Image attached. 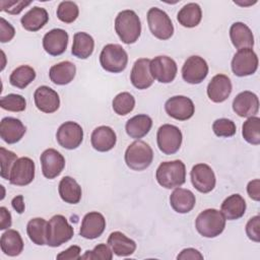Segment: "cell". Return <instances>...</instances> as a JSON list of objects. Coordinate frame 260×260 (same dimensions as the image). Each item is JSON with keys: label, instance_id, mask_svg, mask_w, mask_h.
I'll use <instances>...</instances> for the list:
<instances>
[{"label": "cell", "instance_id": "cell-1", "mask_svg": "<svg viewBox=\"0 0 260 260\" xmlns=\"http://www.w3.org/2000/svg\"><path fill=\"white\" fill-rule=\"evenodd\" d=\"M115 30L124 44H134L141 35V22L139 16L133 10H122L116 16Z\"/></svg>", "mask_w": 260, "mask_h": 260}, {"label": "cell", "instance_id": "cell-2", "mask_svg": "<svg viewBox=\"0 0 260 260\" xmlns=\"http://www.w3.org/2000/svg\"><path fill=\"white\" fill-rule=\"evenodd\" d=\"M157 183L166 189L181 187L186 181V167L180 159L161 162L155 173Z\"/></svg>", "mask_w": 260, "mask_h": 260}, {"label": "cell", "instance_id": "cell-3", "mask_svg": "<svg viewBox=\"0 0 260 260\" xmlns=\"http://www.w3.org/2000/svg\"><path fill=\"white\" fill-rule=\"evenodd\" d=\"M225 220L221 211L208 208L198 214L195 220V228L202 237L215 238L223 232Z\"/></svg>", "mask_w": 260, "mask_h": 260}, {"label": "cell", "instance_id": "cell-4", "mask_svg": "<svg viewBox=\"0 0 260 260\" xmlns=\"http://www.w3.org/2000/svg\"><path fill=\"white\" fill-rule=\"evenodd\" d=\"M125 162L133 171L147 169L153 160V151L148 143L142 140L132 142L125 151Z\"/></svg>", "mask_w": 260, "mask_h": 260}, {"label": "cell", "instance_id": "cell-5", "mask_svg": "<svg viewBox=\"0 0 260 260\" xmlns=\"http://www.w3.org/2000/svg\"><path fill=\"white\" fill-rule=\"evenodd\" d=\"M100 63L104 70L111 73H120L127 67L128 54L122 46L108 44L100 54Z\"/></svg>", "mask_w": 260, "mask_h": 260}, {"label": "cell", "instance_id": "cell-6", "mask_svg": "<svg viewBox=\"0 0 260 260\" xmlns=\"http://www.w3.org/2000/svg\"><path fill=\"white\" fill-rule=\"evenodd\" d=\"M74 235L73 228L69 224L66 217L62 214H56L50 218L47 224V245L50 247H59L72 239Z\"/></svg>", "mask_w": 260, "mask_h": 260}, {"label": "cell", "instance_id": "cell-7", "mask_svg": "<svg viewBox=\"0 0 260 260\" xmlns=\"http://www.w3.org/2000/svg\"><path fill=\"white\" fill-rule=\"evenodd\" d=\"M147 23L151 34L158 40H169L174 34V25L170 16L157 7L148 10Z\"/></svg>", "mask_w": 260, "mask_h": 260}, {"label": "cell", "instance_id": "cell-8", "mask_svg": "<svg viewBox=\"0 0 260 260\" xmlns=\"http://www.w3.org/2000/svg\"><path fill=\"white\" fill-rule=\"evenodd\" d=\"M183 135L181 130L172 124L161 125L156 133V142L159 150L165 154L176 153L182 144Z\"/></svg>", "mask_w": 260, "mask_h": 260}, {"label": "cell", "instance_id": "cell-9", "mask_svg": "<svg viewBox=\"0 0 260 260\" xmlns=\"http://www.w3.org/2000/svg\"><path fill=\"white\" fill-rule=\"evenodd\" d=\"M232 71L236 76L244 77L252 75L258 68V57L253 49L238 50L232 59Z\"/></svg>", "mask_w": 260, "mask_h": 260}, {"label": "cell", "instance_id": "cell-10", "mask_svg": "<svg viewBox=\"0 0 260 260\" xmlns=\"http://www.w3.org/2000/svg\"><path fill=\"white\" fill-rule=\"evenodd\" d=\"M56 139L60 146L65 149L77 148L83 140L82 127L73 121H67L60 125L56 133Z\"/></svg>", "mask_w": 260, "mask_h": 260}, {"label": "cell", "instance_id": "cell-11", "mask_svg": "<svg viewBox=\"0 0 260 260\" xmlns=\"http://www.w3.org/2000/svg\"><path fill=\"white\" fill-rule=\"evenodd\" d=\"M178 67L174 59L169 56H156L150 60V72L153 79L160 83L172 82L177 75Z\"/></svg>", "mask_w": 260, "mask_h": 260}, {"label": "cell", "instance_id": "cell-12", "mask_svg": "<svg viewBox=\"0 0 260 260\" xmlns=\"http://www.w3.org/2000/svg\"><path fill=\"white\" fill-rule=\"evenodd\" d=\"M208 74L207 62L200 56H190L182 67V77L190 84L201 83Z\"/></svg>", "mask_w": 260, "mask_h": 260}, {"label": "cell", "instance_id": "cell-13", "mask_svg": "<svg viewBox=\"0 0 260 260\" xmlns=\"http://www.w3.org/2000/svg\"><path fill=\"white\" fill-rule=\"evenodd\" d=\"M35 162L31 158L27 156L19 157L11 168L8 181L15 186H26L35 179Z\"/></svg>", "mask_w": 260, "mask_h": 260}, {"label": "cell", "instance_id": "cell-14", "mask_svg": "<svg viewBox=\"0 0 260 260\" xmlns=\"http://www.w3.org/2000/svg\"><path fill=\"white\" fill-rule=\"evenodd\" d=\"M165 110L173 119L186 121L193 117L195 113V106L191 99L185 95H175L166 102Z\"/></svg>", "mask_w": 260, "mask_h": 260}, {"label": "cell", "instance_id": "cell-15", "mask_svg": "<svg viewBox=\"0 0 260 260\" xmlns=\"http://www.w3.org/2000/svg\"><path fill=\"white\" fill-rule=\"evenodd\" d=\"M190 177L193 187L200 193H209L215 187L216 178L214 172L206 164H197L193 166Z\"/></svg>", "mask_w": 260, "mask_h": 260}, {"label": "cell", "instance_id": "cell-16", "mask_svg": "<svg viewBox=\"0 0 260 260\" xmlns=\"http://www.w3.org/2000/svg\"><path fill=\"white\" fill-rule=\"evenodd\" d=\"M42 173L45 178L52 180L58 177L65 168L64 156L54 148H48L43 151L40 157Z\"/></svg>", "mask_w": 260, "mask_h": 260}, {"label": "cell", "instance_id": "cell-17", "mask_svg": "<svg viewBox=\"0 0 260 260\" xmlns=\"http://www.w3.org/2000/svg\"><path fill=\"white\" fill-rule=\"evenodd\" d=\"M233 110L239 117L249 118L255 116L259 111L258 96L249 90L238 93L233 101Z\"/></svg>", "mask_w": 260, "mask_h": 260}, {"label": "cell", "instance_id": "cell-18", "mask_svg": "<svg viewBox=\"0 0 260 260\" xmlns=\"http://www.w3.org/2000/svg\"><path fill=\"white\" fill-rule=\"evenodd\" d=\"M130 81L137 89H146L150 87L154 81L150 72V60L148 58H140L133 64Z\"/></svg>", "mask_w": 260, "mask_h": 260}, {"label": "cell", "instance_id": "cell-19", "mask_svg": "<svg viewBox=\"0 0 260 260\" xmlns=\"http://www.w3.org/2000/svg\"><path fill=\"white\" fill-rule=\"evenodd\" d=\"M34 100L38 110L46 114H52L60 107L59 94L57 91L47 85L39 86L35 90Z\"/></svg>", "mask_w": 260, "mask_h": 260}, {"label": "cell", "instance_id": "cell-20", "mask_svg": "<svg viewBox=\"0 0 260 260\" xmlns=\"http://www.w3.org/2000/svg\"><path fill=\"white\" fill-rule=\"evenodd\" d=\"M106 229V219L104 215L98 211L86 213L81 222L79 235L87 240H93L102 236Z\"/></svg>", "mask_w": 260, "mask_h": 260}, {"label": "cell", "instance_id": "cell-21", "mask_svg": "<svg viewBox=\"0 0 260 260\" xmlns=\"http://www.w3.org/2000/svg\"><path fill=\"white\" fill-rule=\"evenodd\" d=\"M69 36L62 28H53L43 38L44 50L51 56L62 55L68 46Z\"/></svg>", "mask_w": 260, "mask_h": 260}, {"label": "cell", "instance_id": "cell-22", "mask_svg": "<svg viewBox=\"0 0 260 260\" xmlns=\"http://www.w3.org/2000/svg\"><path fill=\"white\" fill-rule=\"evenodd\" d=\"M232 81L225 74L214 75L207 85V95L213 103H222L232 93Z\"/></svg>", "mask_w": 260, "mask_h": 260}, {"label": "cell", "instance_id": "cell-23", "mask_svg": "<svg viewBox=\"0 0 260 260\" xmlns=\"http://www.w3.org/2000/svg\"><path fill=\"white\" fill-rule=\"evenodd\" d=\"M25 126L17 118L5 117L0 122V137L8 144L18 142L25 134Z\"/></svg>", "mask_w": 260, "mask_h": 260}, {"label": "cell", "instance_id": "cell-24", "mask_svg": "<svg viewBox=\"0 0 260 260\" xmlns=\"http://www.w3.org/2000/svg\"><path fill=\"white\" fill-rule=\"evenodd\" d=\"M91 146L100 151L107 152L114 148L117 142V136L115 131L109 126H99L96 127L90 136Z\"/></svg>", "mask_w": 260, "mask_h": 260}, {"label": "cell", "instance_id": "cell-25", "mask_svg": "<svg viewBox=\"0 0 260 260\" xmlns=\"http://www.w3.org/2000/svg\"><path fill=\"white\" fill-rule=\"evenodd\" d=\"M170 204L176 212L188 213L194 208L196 198L192 191L178 187L170 196Z\"/></svg>", "mask_w": 260, "mask_h": 260}, {"label": "cell", "instance_id": "cell-26", "mask_svg": "<svg viewBox=\"0 0 260 260\" xmlns=\"http://www.w3.org/2000/svg\"><path fill=\"white\" fill-rule=\"evenodd\" d=\"M108 245L112 249L113 253L118 257L130 256L136 250V243L119 231L110 234L108 238Z\"/></svg>", "mask_w": 260, "mask_h": 260}, {"label": "cell", "instance_id": "cell-27", "mask_svg": "<svg viewBox=\"0 0 260 260\" xmlns=\"http://www.w3.org/2000/svg\"><path fill=\"white\" fill-rule=\"evenodd\" d=\"M230 38L237 50L253 48L254 36L250 27L244 22H235L230 28Z\"/></svg>", "mask_w": 260, "mask_h": 260}, {"label": "cell", "instance_id": "cell-28", "mask_svg": "<svg viewBox=\"0 0 260 260\" xmlns=\"http://www.w3.org/2000/svg\"><path fill=\"white\" fill-rule=\"evenodd\" d=\"M246 207V201L240 194H232L221 203L220 211L225 219L236 220L245 214Z\"/></svg>", "mask_w": 260, "mask_h": 260}, {"label": "cell", "instance_id": "cell-29", "mask_svg": "<svg viewBox=\"0 0 260 260\" xmlns=\"http://www.w3.org/2000/svg\"><path fill=\"white\" fill-rule=\"evenodd\" d=\"M76 74V67L70 61H62L50 68L49 76L53 83L57 85H65L70 83Z\"/></svg>", "mask_w": 260, "mask_h": 260}, {"label": "cell", "instance_id": "cell-30", "mask_svg": "<svg viewBox=\"0 0 260 260\" xmlns=\"http://www.w3.org/2000/svg\"><path fill=\"white\" fill-rule=\"evenodd\" d=\"M152 127V119L146 114H139L130 118L126 125L125 130L129 137L140 139L144 137Z\"/></svg>", "mask_w": 260, "mask_h": 260}, {"label": "cell", "instance_id": "cell-31", "mask_svg": "<svg viewBox=\"0 0 260 260\" xmlns=\"http://www.w3.org/2000/svg\"><path fill=\"white\" fill-rule=\"evenodd\" d=\"M49 20V14L47 10L43 7L35 6L30 8L20 19L21 25L24 29L28 31H38Z\"/></svg>", "mask_w": 260, "mask_h": 260}, {"label": "cell", "instance_id": "cell-32", "mask_svg": "<svg viewBox=\"0 0 260 260\" xmlns=\"http://www.w3.org/2000/svg\"><path fill=\"white\" fill-rule=\"evenodd\" d=\"M23 241L19 232L8 229L1 235L0 247L1 251L10 257L18 256L23 250Z\"/></svg>", "mask_w": 260, "mask_h": 260}, {"label": "cell", "instance_id": "cell-33", "mask_svg": "<svg viewBox=\"0 0 260 260\" xmlns=\"http://www.w3.org/2000/svg\"><path fill=\"white\" fill-rule=\"evenodd\" d=\"M58 191L61 199L66 203L77 204L81 199V187L76 180L70 176H65L61 179Z\"/></svg>", "mask_w": 260, "mask_h": 260}, {"label": "cell", "instance_id": "cell-34", "mask_svg": "<svg viewBox=\"0 0 260 260\" xmlns=\"http://www.w3.org/2000/svg\"><path fill=\"white\" fill-rule=\"evenodd\" d=\"M93 38L84 31L75 32L73 36V44L71 53L79 59H87L93 53Z\"/></svg>", "mask_w": 260, "mask_h": 260}, {"label": "cell", "instance_id": "cell-35", "mask_svg": "<svg viewBox=\"0 0 260 260\" xmlns=\"http://www.w3.org/2000/svg\"><path fill=\"white\" fill-rule=\"evenodd\" d=\"M202 18L201 7L194 2L184 5L177 14V19L184 27H195L197 26Z\"/></svg>", "mask_w": 260, "mask_h": 260}, {"label": "cell", "instance_id": "cell-36", "mask_svg": "<svg viewBox=\"0 0 260 260\" xmlns=\"http://www.w3.org/2000/svg\"><path fill=\"white\" fill-rule=\"evenodd\" d=\"M47 224L48 221L43 217L31 218L26 225V233L29 240L38 245H47Z\"/></svg>", "mask_w": 260, "mask_h": 260}, {"label": "cell", "instance_id": "cell-37", "mask_svg": "<svg viewBox=\"0 0 260 260\" xmlns=\"http://www.w3.org/2000/svg\"><path fill=\"white\" fill-rule=\"evenodd\" d=\"M35 78H36L35 69L28 65H21L15 68L11 72L9 76V82L12 86L23 89L30 82H32Z\"/></svg>", "mask_w": 260, "mask_h": 260}, {"label": "cell", "instance_id": "cell-38", "mask_svg": "<svg viewBox=\"0 0 260 260\" xmlns=\"http://www.w3.org/2000/svg\"><path fill=\"white\" fill-rule=\"evenodd\" d=\"M243 138L250 144H260V118L253 116L249 117L242 126Z\"/></svg>", "mask_w": 260, "mask_h": 260}, {"label": "cell", "instance_id": "cell-39", "mask_svg": "<svg viewBox=\"0 0 260 260\" xmlns=\"http://www.w3.org/2000/svg\"><path fill=\"white\" fill-rule=\"evenodd\" d=\"M112 107L116 114L119 116H125L133 111L135 107V99L130 92H120L114 98Z\"/></svg>", "mask_w": 260, "mask_h": 260}, {"label": "cell", "instance_id": "cell-40", "mask_svg": "<svg viewBox=\"0 0 260 260\" xmlns=\"http://www.w3.org/2000/svg\"><path fill=\"white\" fill-rule=\"evenodd\" d=\"M57 17L65 23H72L79 14V8L73 1H62L57 8Z\"/></svg>", "mask_w": 260, "mask_h": 260}, {"label": "cell", "instance_id": "cell-41", "mask_svg": "<svg viewBox=\"0 0 260 260\" xmlns=\"http://www.w3.org/2000/svg\"><path fill=\"white\" fill-rule=\"evenodd\" d=\"M0 107L9 112H22L26 108V101L20 94L9 93L1 98Z\"/></svg>", "mask_w": 260, "mask_h": 260}, {"label": "cell", "instance_id": "cell-42", "mask_svg": "<svg viewBox=\"0 0 260 260\" xmlns=\"http://www.w3.org/2000/svg\"><path fill=\"white\" fill-rule=\"evenodd\" d=\"M212 130L218 137H232L236 134L237 127L234 121L226 118H220L213 122Z\"/></svg>", "mask_w": 260, "mask_h": 260}, {"label": "cell", "instance_id": "cell-43", "mask_svg": "<svg viewBox=\"0 0 260 260\" xmlns=\"http://www.w3.org/2000/svg\"><path fill=\"white\" fill-rule=\"evenodd\" d=\"M80 259L86 260H112L113 259V251L110 249L109 245L106 244H99L96 245L93 250H87Z\"/></svg>", "mask_w": 260, "mask_h": 260}, {"label": "cell", "instance_id": "cell-44", "mask_svg": "<svg viewBox=\"0 0 260 260\" xmlns=\"http://www.w3.org/2000/svg\"><path fill=\"white\" fill-rule=\"evenodd\" d=\"M16 159H17V155L14 152H12L4 147H0V161H1L0 162L1 164L0 176L3 179L9 180L11 168Z\"/></svg>", "mask_w": 260, "mask_h": 260}, {"label": "cell", "instance_id": "cell-45", "mask_svg": "<svg viewBox=\"0 0 260 260\" xmlns=\"http://www.w3.org/2000/svg\"><path fill=\"white\" fill-rule=\"evenodd\" d=\"M30 1L25 2V1H0V10L7 12L9 14H19L26 6L30 5Z\"/></svg>", "mask_w": 260, "mask_h": 260}, {"label": "cell", "instance_id": "cell-46", "mask_svg": "<svg viewBox=\"0 0 260 260\" xmlns=\"http://www.w3.org/2000/svg\"><path fill=\"white\" fill-rule=\"evenodd\" d=\"M259 229H260V216L255 215L251 217L246 224V234L248 238L253 242H256V243L260 242Z\"/></svg>", "mask_w": 260, "mask_h": 260}, {"label": "cell", "instance_id": "cell-47", "mask_svg": "<svg viewBox=\"0 0 260 260\" xmlns=\"http://www.w3.org/2000/svg\"><path fill=\"white\" fill-rule=\"evenodd\" d=\"M15 35V29L10 22L5 20L3 17L0 18V42H10Z\"/></svg>", "mask_w": 260, "mask_h": 260}, {"label": "cell", "instance_id": "cell-48", "mask_svg": "<svg viewBox=\"0 0 260 260\" xmlns=\"http://www.w3.org/2000/svg\"><path fill=\"white\" fill-rule=\"evenodd\" d=\"M80 252H81L80 247L73 245V246H70L65 251H62L61 253H59L56 256V258L58 260H76V259H80L81 257Z\"/></svg>", "mask_w": 260, "mask_h": 260}, {"label": "cell", "instance_id": "cell-49", "mask_svg": "<svg viewBox=\"0 0 260 260\" xmlns=\"http://www.w3.org/2000/svg\"><path fill=\"white\" fill-rule=\"evenodd\" d=\"M177 259H179V260H189V259L202 260L203 255L198 250H196L194 248H186L180 252V254L177 256Z\"/></svg>", "mask_w": 260, "mask_h": 260}, {"label": "cell", "instance_id": "cell-50", "mask_svg": "<svg viewBox=\"0 0 260 260\" xmlns=\"http://www.w3.org/2000/svg\"><path fill=\"white\" fill-rule=\"evenodd\" d=\"M247 192L251 199L254 201L260 200V180L255 179L248 183L247 185Z\"/></svg>", "mask_w": 260, "mask_h": 260}, {"label": "cell", "instance_id": "cell-51", "mask_svg": "<svg viewBox=\"0 0 260 260\" xmlns=\"http://www.w3.org/2000/svg\"><path fill=\"white\" fill-rule=\"evenodd\" d=\"M0 230H6L9 229L12 224V218H11V214L8 211V209L4 206L0 207Z\"/></svg>", "mask_w": 260, "mask_h": 260}, {"label": "cell", "instance_id": "cell-52", "mask_svg": "<svg viewBox=\"0 0 260 260\" xmlns=\"http://www.w3.org/2000/svg\"><path fill=\"white\" fill-rule=\"evenodd\" d=\"M11 205L13 207L14 210H16L17 213H22L24 211V202H23V196L22 195H17L16 197H14L11 201Z\"/></svg>", "mask_w": 260, "mask_h": 260}]
</instances>
